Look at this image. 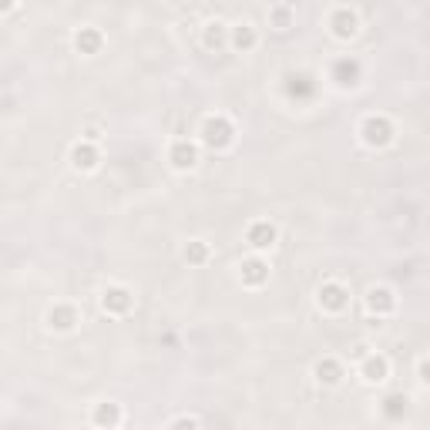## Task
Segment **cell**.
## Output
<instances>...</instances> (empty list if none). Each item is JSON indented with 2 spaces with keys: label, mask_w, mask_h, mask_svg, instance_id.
<instances>
[{
  "label": "cell",
  "mask_w": 430,
  "mask_h": 430,
  "mask_svg": "<svg viewBox=\"0 0 430 430\" xmlns=\"http://www.w3.org/2000/svg\"><path fill=\"white\" fill-rule=\"evenodd\" d=\"M232 125H228L222 114H215V118H205L202 125V141L209 145V148H228L232 145Z\"/></svg>",
  "instance_id": "1"
},
{
  "label": "cell",
  "mask_w": 430,
  "mask_h": 430,
  "mask_svg": "<svg viewBox=\"0 0 430 430\" xmlns=\"http://www.w3.org/2000/svg\"><path fill=\"white\" fill-rule=\"evenodd\" d=\"M360 135H363V141H367L370 148H383L393 138V125L387 118H380V114H370L367 121H363V128H360Z\"/></svg>",
  "instance_id": "2"
},
{
  "label": "cell",
  "mask_w": 430,
  "mask_h": 430,
  "mask_svg": "<svg viewBox=\"0 0 430 430\" xmlns=\"http://www.w3.org/2000/svg\"><path fill=\"white\" fill-rule=\"evenodd\" d=\"M346 303H350V292L343 290L340 282H323V286H319V306H323V309L340 313Z\"/></svg>",
  "instance_id": "3"
},
{
  "label": "cell",
  "mask_w": 430,
  "mask_h": 430,
  "mask_svg": "<svg viewBox=\"0 0 430 430\" xmlns=\"http://www.w3.org/2000/svg\"><path fill=\"white\" fill-rule=\"evenodd\" d=\"M101 306L104 313H128L131 309V292L125 286H108L101 296Z\"/></svg>",
  "instance_id": "4"
},
{
  "label": "cell",
  "mask_w": 430,
  "mask_h": 430,
  "mask_svg": "<svg viewBox=\"0 0 430 430\" xmlns=\"http://www.w3.org/2000/svg\"><path fill=\"white\" fill-rule=\"evenodd\" d=\"M239 276H242V282L246 286H263L269 279V266L263 263V259H246L239 266Z\"/></svg>",
  "instance_id": "5"
},
{
  "label": "cell",
  "mask_w": 430,
  "mask_h": 430,
  "mask_svg": "<svg viewBox=\"0 0 430 430\" xmlns=\"http://www.w3.org/2000/svg\"><path fill=\"white\" fill-rule=\"evenodd\" d=\"M329 24H333V34H336V38H353L356 34V13L346 11V7H336Z\"/></svg>",
  "instance_id": "6"
},
{
  "label": "cell",
  "mask_w": 430,
  "mask_h": 430,
  "mask_svg": "<svg viewBox=\"0 0 430 430\" xmlns=\"http://www.w3.org/2000/svg\"><path fill=\"white\" fill-rule=\"evenodd\" d=\"M195 162H199V152H195V145L192 141H175L172 145V165L175 168H195Z\"/></svg>",
  "instance_id": "7"
},
{
  "label": "cell",
  "mask_w": 430,
  "mask_h": 430,
  "mask_svg": "<svg viewBox=\"0 0 430 430\" xmlns=\"http://www.w3.org/2000/svg\"><path fill=\"white\" fill-rule=\"evenodd\" d=\"M367 306L373 309V313H393V306H397V299H393V292L387 290V286H377V290H370L367 296Z\"/></svg>",
  "instance_id": "8"
},
{
  "label": "cell",
  "mask_w": 430,
  "mask_h": 430,
  "mask_svg": "<svg viewBox=\"0 0 430 430\" xmlns=\"http://www.w3.org/2000/svg\"><path fill=\"white\" fill-rule=\"evenodd\" d=\"M360 370H363V380L367 383H380V380H387V373H390V363H387V356H367Z\"/></svg>",
  "instance_id": "9"
},
{
  "label": "cell",
  "mask_w": 430,
  "mask_h": 430,
  "mask_svg": "<svg viewBox=\"0 0 430 430\" xmlns=\"http://www.w3.org/2000/svg\"><path fill=\"white\" fill-rule=\"evenodd\" d=\"M333 81H340V84H356L360 81V64L353 57H340V61L333 64Z\"/></svg>",
  "instance_id": "10"
},
{
  "label": "cell",
  "mask_w": 430,
  "mask_h": 430,
  "mask_svg": "<svg viewBox=\"0 0 430 430\" xmlns=\"http://www.w3.org/2000/svg\"><path fill=\"white\" fill-rule=\"evenodd\" d=\"M71 162H75V168H94L98 165V148L91 145V141H81V145H75L71 148Z\"/></svg>",
  "instance_id": "11"
},
{
  "label": "cell",
  "mask_w": 430,
  "mask_h": 430,
  "mask_svg": "<svg viewBox=\"0 0 430 430\" xmlns=\"http://www.w3.org/2000/svg\"><path fill=\"white\" fill-rule=\"evenodd\" d=\"M249 242H253L255 249H269V246L276 242V226H269V222H253V226H249Z\"/></svg>",
  "instance_id": "12"
},
{
  "label": "cell",
  "mask_w": 430,
  "mask_h": 430,
  "mask_svg": "<svg viewBox=\"0 0 430 430\" xmlns=\"http://www.w3.org/2000/svg\"><path fill=\"white\" fill-rule=\"evenodd\" d=\"M48 323H51L54 329H71L77 323L75 306H54L51 313H48Z\"/></svg>",
  "instance_id": "13"
},
{
  "label": "cell",
  "mask_w": 430,
  "mask_h": 430,
  "mask_svg": "<svg viewBox=\"0 0 430 430\" xmlns=\"http://www.w3.org/2000/svg\"><path fill=\"white\" fill-rule=\"evenodd\" d=\"M118 420H121V410H118V404H98L94 407V424L104 430L118 427Z\"/></svg>",
  "instance_id": "14"
},
{
  "label": "cell",
  "mask_w": 430,
  "mask_h": 430,
  "mask_svg": "<svg viewBox=\"0 0 430 430\" xmlns=\"http://www.w3.org/2000/svg\"><path fill=\"white\" fill-rule=\"evenodd\" d=\"M75 44H77V51H81V54H94L98 48H101V34H98L94 27H81V31H77V38H75Z\"/></svg>",
  "instance_id": "15"
},
{
  "label": "cell",
  "mask_w": 430,
  "mask_h": 430,
  "mask_svg": "<svg viewBox=\"0 0 430 430\" xmlns=\"http://www.w3.org/2000/svg\"><path fill=\"white\" fill-rule=\"evenodd\" d=\"M340 377H343V367L336 363V360H319V363H316V380H319V383L333 387V383H340Z\"/></svg>",
  "instance_id": "16"
},
{
  "label": "cell",
  "mask_w": 430,
  "mask_h": 430,
  "mask_svg": "<svg viewBox=\"0 0 430 430\" xmlns=\"http://www.w3.org/2000/svg\"><path fill=\"white\" fill-rule=\"evenodd\" d=\"M407 404H410V400H407L404 393H390V397L383 400V414H387L390 420L404 417V414H407Z\"/></svg>",
  "instance_id": "17"
},
{
  "label": "cell",
  "mask_w": 430,
  "mask_h": 430,
  "mask_svg": "<svg viewBox=\"0 0 430 430\" xmlns=\"http://www.w3.org/2000/svg\"><path fill=\"white\" fill-rule=\"evenodd\" d=\"M232 44H236L239 51H249V48L255 44V31L249 24H239L236 27V34H232Z\"/></svg>",
  "instance_id": "18"
},
{
  "label": "cell",
  "mask_w": 430,
  "mask_h": 430,
  "mask_svg": "<svg viewBox=\"0 0 430 430\" xmlns=\"http://www.w3.org/2000/svg\"><path fill=\"white\" fill-rule=\"evenodd\" d=\"M205 259H209V246H205V242H189V246H185V263L202 266Z\"/></svg>",
  "instance_id": "19"
},
{
  "label": "cell",
  "mask_w": 430,
  "mask_h": 430,
  "mask_svg": "<svg viewBox=\"0 0 430 430\" xmlns=\"http://www.w3.org/2000/svg\"><path fill=\"white\" fill-rule=\"evenodd\" d=\"M219 44H222V27L209 24V31H205V48H219Z\"/></svg>",
  "instance_id": "20"
},
{
  "label": "cell",
  "mask_w": 430,
  "mask_h": 430,
  "mask_svg": "<svg viewBox=\"0 0 430 430\" xmlns=\"http://www.w3.org/2000/svg\"><path fill=\"white\" fill-rule=\"evenodd\" d=\"M172 430H199V424H195L192 417H178L175 424H172Z\"/></svg>",
  "instance_id": "21"
},
{
  "label": "cell",
  "mask_w": 430,
  "mask_h": 430,
  "mask_svg": "<svg viewBox=\"0 0 430 430\" xmlns=\"http://www.w3.org/2000/svg\"><path fill=\"white\" fill-rule=\"evenodd\" d=\"M272 17H276V24H279V27L290 24V11H286V7H276V11H272Z\"/></svg>",
  "instance_id": "22"
},
{
  "label": "cell",
  "mask_w": 430,
  "mask_h": 430,
  "mask_svg": "<svg viewBox=\"0 0 430 430\" xmlns=\"http://www.w3.org/2000/svg\"><path fill=\"white\" fill-rule=\"evenodd\" d=\"M420 380L430 383V356H427V360H420Z\"/></svg>",
  "instance_id": "23"
}]
</instances>
